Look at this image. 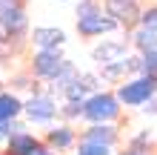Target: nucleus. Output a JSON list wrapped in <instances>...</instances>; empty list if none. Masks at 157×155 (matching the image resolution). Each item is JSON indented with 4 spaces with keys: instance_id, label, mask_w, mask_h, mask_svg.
I'll return each instance as SVG.
<instances>
[{
    "instance_id": "obj_1",
    "label": "nucleus",
    "mask_w": 157,
    "mask_h": 155,
    "mask_svg": "<svg viewBox=\"0 0 157 155\" xmlns=\"http://www.w3.org/2000/svg\"><path fill=\"white\" fill-rule=\"evenodd\" d=\"M23 121L29 126L49 129L52 124L60 121V98H54L46 86L29 92L26 95V104H23Z\"/></svg>"
},
{
    "instance_id": "obj_2",
    "label": "nucleus",
    "mask_w": 157,
    "mask_h": 155,
    "mask_svg": "<svg viewBox=\"0 0 157 155\" xmlns=\"http://www.w3.org/2000/svg\"><path fill=\"white\" fill-rule=\"evenodd\" d=\"M123 115V104L114 89H100L83 104V124H117Z\"/></svg>"
},
{
    "instance_id": "obj_3",
    "label": "nucleus",
    "mask_w": 157,
    "mask_h": 155,
    "mask_svg": "<svg viewBox=\"0 0 157 155\" xmlns=\"http://www.w3.org/2000/svg\"><path fill=\"white\" fill-rule=\"evenodd\" d=\"M114 92L120 98V104H123V109H140L151 101V98H157V78L151 75H132L128 80H123V84L114 86Z\"/></svg>"
},
{
    "instance_id": "obj_4",
    "label": "nucleus",
    "mask_w": 157,
    "mask_h": 155,
    "mask_svg": "<svg viewBox=\"0 0 157 155\" xmlns=\"http://www.w3.org/2000/svg\"><path fill=\"white\" fill-rule=\"evenodd\" d=\"M0 29H3L9 46H17L23 38L29 40L32 26H29V14H26L23 0H14V3H0Z\"/></svg>"
},
{
    "instance_id": "obj_5",
    "label": "nucleus",
    "mask_w": 157,
    "mask_h": 155,
    "mask_svg": "<svg viewBox=\"0 0 157 155\" xmlns=\"http://www.w3.org/2000/svg\"><path fill=\"white\" fill-rule=\"evenodd\" d=\"M66 60H69V58L63 55V49H32L26 69L32 72V78H34V80H40V84H49V80L63 69V63H66Z\"/></svg>"
},
{
    "instance_id": "obj_6",
    "label": "nucleus",
    "mask_w": 157,
    "mask_h": 155,
    "mask_svg": "<svg viewBox=\"0 0 157 155\" xmlns=\"http://www.w3.org/2000/svg\"><path fill=\"white\" fill-rule=\"evenodd\" d=\"M75 29L83 40H100V38H109V35L114 32H123V26H120L112 14L103 12H94V14H86V17H77L75 20Z\"/></svg>"
},
{
    "instance_id": "obj_7",
    "label": "nucleus",
    "mask_w": 157,
    "mask_h": 155,
    "mask_svg": "<svg viewBox=\"0 0 157 155\" xmlns=\"http://www.w3.org/2000/svg\"><path fill=\"white\" fill-rule=\"evenodd\" d=\"M134 49H132V40H128V32H123L120 38H100L94 46H91V60L94 66H106V63H114V60H123L128 58Z\"/></svg>"
},
{
    "instance_id": "obj_8",
    "label": "nucleus",
    "mask_w": 157,
    "mask_h": 155,
    "mask_svg": "<svg viewBox=\"0 0 157 155\" xmlns=\"http://www.w3.org/2000/svg\"><path fill=\"white\" fill-rule=\"evenodd\" d=\"M43 144L46 147H52L54 152H75L77 149V144H80V132L75 129V124H69V121H57V124H52L49 129L43 132Z\"/></svg>"
},
{
    "instance_id": "obj_9",
    "label": "nucleus",
    "mask_w": 157,
    "mask_h": 155,
    "mask_svg": "<svg viewBox=\"0 0 157 155\" xmlns=\"http://www.w3.org/2000/svg\"><path fill=\"white\" fill-rule=\"evenodd\" d=\"M103 9L123 26V32H132L140 26V14H143L140 0H103Z\"/></svg>"
},
{
    "instance_id": "obj_10",
    "label": "nucleus",
    "mask_w": 157,
    "mask_h": 155,
    "mask_svg": "<svg viewBox=\"0 0 157 155\" xmlns=\"http://www.w3.org/2000/svg\"><path fill=\"white\" fill-rule=\"evenodd\" d=\"M97 72H100V78H103L106 84L117 86V84H123V80H128L132 75H140V55L132 52V55L123 58V60H114V63H106V66H97Z\"/></svg>"
},
{
    "instance_id": "obj_11",
    "label": "nucleus",
    "mask_w": 157,
    "mask_h": 155,
    "mask_svg": "<svg viewBox=\"0 0 157 155\" xmlns=\"http://www.w3.org/2000/svg\"><path fill=\"white\" fill-rule=\"evenodd\" d=\"M66 40H69V35L60 26H32V32H29L32 49H63Z\"/></svg>"
},
{
    "instance_id": "obj_12",
    "label": "nucleus",
    "mask_w": 157,
    "mask_h": 155,
    "mask_svg": "<svg viewBox=\"0 0 157 155\" xmlns=\"http://www.w3.org/2000/svg\"><path fill=\"white\" fill-rule=\"evenodd\" d=\"M80 141H94V144H106V147H117L120 144V126L117 124H86L80 129Z\"/></svg>"
},
{
    "instance_id": "obj_13",
    "label": "nucleus",
    "mask_w": 157,
    "mask_h": 155,
    "mask_svg": "<svg viewBox=\"0 0 157 155\" xmlns=\"http://www.w3.org/2000/svg\"><path fill=\"white\" fill-rule=\"evenodd\" d=\"M40 144H43V138H37L29 126H23V129H17L12 138H9L3 155H32L34 149L40 147Z\"/></svg>"
},
{
    "instance_id": "obj_14",
    "label": "nucleus",
    "mask_w": 157,
    "mask_h": 155,
    "mask_svg": "<svg viewBox=\"0 0 157 155\" xmlns=\"http://www.w3.org/2000/svg\"><path fill=\"white\" fill-rule=\"evenodd\" d=\"M23 104L26 98L14 89H0V121H20L23 118Z\"/></svg>"
},
{
    "instance_id": "obj_15",
    "label": "nucleus",
    "mask_w": 157,
    "mask_h": 155,
    "mask_svg": "<svg viewBox=\"0 0 157 155\" xmlns=\"http://www.w3.org/2000/svg\"><path fill=\"white\" fill-rule=\"evenodd\" d=\"M128 40H132V49L137 55L157 52V32L149 29V26H137V29H132V32H128Z\"/></svg>"
},
{
    "instance_id": "obj_16",
    "label": "nucleus",
    "mask_w": 157,
    "mask_h": 155,
    "mask_svg": "<svg viewBox=\"0 0 157 155\" xmlns=\"http://www.w3.org/2000/svg\"><path fill=\"white\" fill-rule=\"evenodd\" d=\"M80 75V69H77V63L75 60H66V63H63V69L57 72V75H54L52 80H49V84H46V89H49V92L54 95V98H60L63 95V89H66L69 84H71V80H75Z\"/></svg>"
},
{
    "instance_id": "obj_17",
    "label": "nucleus",
    "mask_w": 157,
    "mask_h": 155,
    "mask_svg": "<svg viewBox=\"0 0 157 155\" xmlns=\"http://www.w3.org/2000/svg\"><path fill=\"white\" fill-rule=\"evenodd\" d=\"M89 95H94V92L89 89V84L83 80V75H77L66 89H63L60 101H77V104H86V98H89Z\"/></svg>"
},
{
    "instance_id": "obj_18",
    "label": "nucleus",
    "mask_w": 157,
    "mask_h": 155,
    "mask_svg": "<svg viewBox=\"0 0 157 155\" xmlns=\"http://www.w3.org/2000/svg\"><path fill=\"white\" fill-rule=\"evenodd\" d=\"M157 144V129H140V132H134L132 138L126 141V147L128 149H140V152H149L151 147Z\"/></svg>"
},
{
    "instance_id": "obj_19",
    "label": "nucleus",
    "mask_w": 157,
    "mask_h": 155,
    "mask_svg": "<svg viewBox=\"0 0 157 155\" xmlns=\"http://www.w3.org/2000/svg\"><path fill=\"white\" fill-rule=\"evenodd\" d=\"M60 121L80 124L83 121V104H77V101H60Z\"/></svg>"
},
{
    "instance_id": "obj_20",
    "label": "nucleus",
    "mask_w": 157,
    "mask_h": 155,
    "mask_svg": "<svg viewBox=\"0 0 157 155\" xmlns=\"http://www.w3.org/2000/svg\"><path fill=\"white\" fill-rule=\"evenodd\" d=\"M75 155H114V147H106V144H94V141H80Z\"/></svg>"
},
{
    "instance_id": "obj_21",
    "label": "nucleus",
    "mask_w": 157,
    "mask_h": 155,
    "mask_svg": "<svg viewBox=\"0 0 157 155\" xmlns=\"http://www.w3.org/2000/svg\"><path fill=\"white\" fill-rule=\"evenodd\" d=\"M94 12H103V0H77L75 3V20L86 17V14H94Z\"/></svg>"
},
{
    "instance_id": "obj_22",
    "label": "nucleus",
    "mask_w": 157,
    "mask_h": 155,
    "mask_svg": "<svg viewBox=\"0 0 157 155\" xmlns=\"http://www.w3.org/2000/svg\"><path fill=\"white\" fill-rule=\"evenodd\" d=\"M140 72H143V75L157 78V52H146V55H140Z\"/></svg>"
},
{
    "instance_id": "obj_23",
    "label": "nucleus",
    "mask_w": 157,
    "mask_h": 155,
    "mask_svg": "<svg viewBox=\"0 0 157 155\" xmlns=\"http://www.w3.org/2000/svg\"><path fill=\"white\" fill-rule=\"evenodd\" d=\"M140 26H149V29H154V32H157V3H149V6H143Z\"/></svg>"
},
{
    "instance_id": "obj_24",
    "label": "nucleus",
    "mask_w": 157,
    "mask_h": 155,
    "mask_svg": "<svg viewBox=\"0 0 157 155\" xmlns=\"http://www.w3.org/2000/svg\"><path fill=\"white\" fill-rule=\"evenodd\" d=\"M140 112H143L146 118H157V98H151L146 106H140Z\"/></svg>"
},
{
    "instance_id": "obj_25",
    "label": "nucleus",
    "mask_w": 157,
    "mask_h": 155,
    "mask_svg": "<svg viewBox=\"0 0 157 155\" xmlns=\"http://www.w3.org/2000/svg\"><path fill=\"white\" fill-rule=\"evenodd\" d=\"M32 155H60V152H54L52 147H46V144H40V147H37V149H34Z\"/></svg>"
},
{
    "instance_id": "obj_26",
    "label": "nucleus",
    "mask_w": 157,
    "mask_h": 155,
    "mask_svg": "<svg viewBox=\"0 0 157 155\" xmlns=\"http://www.w3.org/2000/svg\"><path fill=\"white\" fill-rule=\"evenodd\" d=\"M114 155H154V152H140V149H123V152H114Z\"/></svg>"
},
{
    "instance_id": "obj_27",
    "label": "nucleus",
    "mask_w": 157,
    "mask_h": 155,
    "mask_svg": "<svg viewBox=\"0 0 157 155\" xmlns=\"http://www.w3.org/2000/svg\"><path fill=\"white\" fill-rule=\"evenodd\" d=\"M6 46V35H3V29H0V49Z\"/></svg>"
},
{
    "instance_id": "obj_28",
    "label": "nucleus",
    "mask_w": 157,
    "mask_h": 155,
    "mask_svg": "<svg viewBox=\"0 0 157 155\" xmlns=\"http://www.w3.org/2000/svg\"><path fill=\"white\" fill-rule=\"evenodd\" d=\"M63 3H69V0H63Z\"/></svg>"
},
{
    "instance_id": "obj_29",
    "label": "nucleus",
    "mask_w": 157,
    "mask_h": 155,
    "mask_svg": "<svg viewBox=\"0 0 157 155\" xmlns=\"http://www.w3.org/2000/svg\"><path fill=\"white\" fill-rule=\"evenodd\" d=\"M154 129H157V126H154Z\"/></svg>"
}]
</instances>
